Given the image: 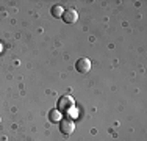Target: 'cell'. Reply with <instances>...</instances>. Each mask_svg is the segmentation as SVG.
Wrapping results in <instances>:
<instances>
[{
	"mask_svg": "<svg viewBox=\"0 0 147 141\" xmlns=\"http://www.w3.org/2000/svg\"><path fill=\"white\" fill-rule=\"evenodd\" d=\"M74 129H75V124H74L72 119H61V124H59V130H61L64 135H71L74 132Z\"/></svg>",
	"mask_w": 147,
	"mask_h": 141,
	"instance_id": "obj_1",
	"label": "cell"
},
{
	"mask_svg": "<svg viewBox=\"0 0 147 141\" xmlns=\"http://www.w3.org/2000/svg\"><path fill=\"white\" fill-rule=\"evenodd\" d=\"M72 107H74V100H72L71 96H63L61 99H59V102H58V108H59V110L69 111V110H72Z\"/></svg>",
	"mask_w": 147,
	"mask_h": 141,
	"instance_id": "obj_2",
	"label": "cell"
},
{
	"mask_svg": "<svg viewBox=\"0 0 147 141\" xmlns=\"http://www.w3.org/2000/svg\"><path fill=\"white\" fill-rule=\"evenodd\" d=\"M75 68L78 72H82V74H88L89 72V69H91V61L88 58H80L78 61L75 63Z\"/></svg>",
	"mask_w": 147,
	"mask_h": 141,
	"instance_id": "obj_3",
	"label": "cell"
},
{
	"mask_svg": "<svg viewBox=\"0 0 147 141\" xmlns=\"http://www.w3.org/2000/svg\"><path fill=\"white\" fill-rule=\"evenodd\" d=\"M77 19H78V14H77L75 9H66L63 13V20L66 24H74V22H77Z\"/></svg>",
	"mask_w": 147,
	"mask_h": 141,
	"instance_id": "obj_4",
	"label": "cell"
},
{
	"mask_svg": "<svg viewBox=\"0 0 147 141\" xmlns=\"http://www.w3.org/2000/svg\"><path fill=\"white\" fill-rule=\"evenodd\" d=\"M63 6H59V5H55V6H52V16L53 17H63Z\"/></svg>",
	"mask_w": 147,
	"mask_h": 141,
	"instance_id": "obj_5",
	"label": "cell"
},
{
	"mask_svg": "<svg viewBox=\"0 0 147 141\" xmlns=\"http://www.w3.org/2000/svg\"><path fill=\"white\" fill-rule=\"evenodd\" d=\"M49 118H50V121H53V122L61 121V113H59L58 110H52L50 113H49Z\"/></svg>",
	"mask_w": 147,
	"mask_h": 141,
	"instance_id": "obj_6",
	"label": "cell"
},
{
	"mask_svg": "<svg viewBox=\"0 0 147 141\" xmlns=\"http://www.w3.org/2000/svg\"><path fill=\"white\" fill-rule=\"evenodd\" d=\"M0 52H2V45H0Z\"/></svg>",
	"mask_w": 147,
	"mask_h": 141,
	"instance_id": "obj_7",
	"label": "cell"
}]
</instances>
